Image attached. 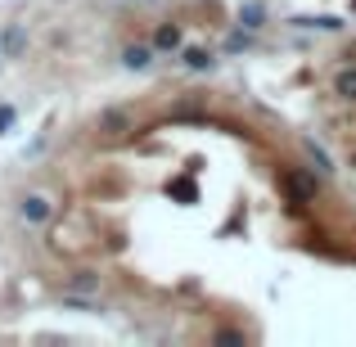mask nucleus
Here are the masks:
<instances>
[{
	"mask_svg": "<svg viewBox=\"0 0 356 347\" xmlns=\"http://www.w3.org/2000/svg\"><path fill=\"white\" fill-rule=\"evenodd\" d=\"M334 90H339L343 99H356V68H343L339 77H334Z\"/></svg>",
	"mask_w": 356,
	"mask_h": 347,
	"instance_id": "nucleus-6",
	"label": "nucleus"
},
{
	"mask_svg": "<svg viewBox=\"0 0 356 347\" xmlns=\"http://www.w3.org/2000/svg\"><path fill=\"white\" fill-rule=\"evenodd\" d=\"M72 289H77V293H95L99 275H95V271H77V275H72Z\"/></svg>",
	"mask_w": 356,
	"mask_h": 347,
	"instance_id": "nucleus-9",
	"label": "nucleus"
},
{
	"mask_svg": "<svg viewBox=\"0 0 356 347\" xmlns=\"http://www.w3.org/2000/svg\"><path fill=\"white\" fill-rule=\"evenodd\" d=\"M239 23L243 27H261V5H243L239 9Z\"/></svg>",
	"mask_w": 356,
	"mask_h": 347,
	"instance_id": "nucleus-11",
	"label": "nucleus"
},
{
	"mask_svg": "<svg viewBox=\"0 0 356 347\" xmlns=\"http://www.w3.org/2000/svg\"><path fill=\"white\" fill-rule=\"evenodd\" d=\"M18 212H23V221H27V226H45V221L54 217V203L45 199V194H27V199L18 203Z\"/></svg>",
	"mask_w": 356,
	"mask_h": 347,
	"instance_id": "nucleus-1",
	"label": "nucleus"
},
{
	"mask_svg": "<svg viewBox=\"0 0 356 347\" xmlns=\"http://www.w3.org/2000/svg\"><path fill=\"white\" fill-rule=\"evenodd\" d=\"M127 127H131V118L122 113V108H108V113H99V131H108V136H122Z\"/></svg>",
	"mask_w": 356,
	"mask_h": 347,
	"instance_id": "nucleus-5",
	"label": "nucleus"
},
{
	"mask_svg": "<svg viewBox=\"0 0 356 347\" xmlns=\"http://www.w3.org/2000/svg\"><path fill=\"white\" fill-rule=\"evenodd\" d=\"M122 63H127V68H149V63H154V50H149V45H127V50H122Z\"/></svg>",
	"mask_w": 356,
	"mask_h": 347,
	"instance_id": "nucleus-4",
	"label": "nucleus"
},
{
	"mask_svg": "<svg viewBox=\"0 0 356 347\" xmlns=\"http://www.w3.org/2000/svg\"><path fill=\"white\" fill-rule=\"evenodd\" d=\"M23 45H27V36L18 32V27H9V32L0 36V50H5V54H23Z\"/></svg>",
	"mask_w": 356,
	"mask_h": 347,
	"instance_id": "nucleus-8",
	"label": "nucleus"
},
{
	"mask_svg": "<svg viewBox=\"0 0 356 347\" xmlns=\"http://www.w3.org/2000/svg\"><path fill=\"white\" fill-rule=\"evenodd\" d=\"M14 122H18V108L14 104H0V136H9V131H14Z\"/></svg>",
	"mask_w": 356,
	"mask_h": 347,
	"instance_id": "nucleus-10",
	"label": "nucleus"
},
{
	"mask_svg": "<svg viewBox=\"0 0 356 347\" xmlns=\"http://www.w3.org/2000/svg\"><path fill=\"white\" fill-rule=\"evenodd\" d=\"M284 190L293 194L298 203H312V199H316V176H302V172H289V176H284Z\"/></svg>",
	"mask_w": 356,
	"mask_h": 347,
	"instance_id": "nucleus-2",
	"label": "nucleus"
},
{
	"mask_svg": "<svg viewBox=\"0 0 356 347\" xmlns=\"http://www.w3.org/2000/svg\"><path fill=\"white\" fill-rule=\"evenodd\" d=\"M154 50H181V27H176V23H163L154 32Z\"/></svg>",
	"mask_w": 356,
	"mask_h": 347,
	"instance_id": "nucleus-3",
	"label": "nucleus"
},
{
	"mask_svg": "<svg viewBox=\"0 0 356 347\" xmlns=\"http://www.w3.org/2000/svg\"><path fill=\"white\" fill-rule=\"evenodd\" d=\"M185 68H194V72H208V68H212V54L194 45V50H185Z\"/></svg>",
	"mask_w": 356,
	"mask_h": 347,
	"instance_id": "nucleus-7",
	"label": "nucleus"
}]
</instances>
